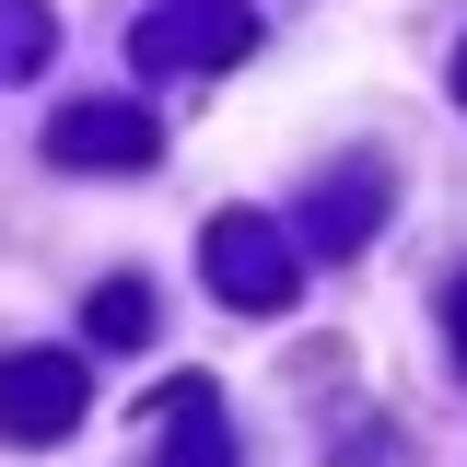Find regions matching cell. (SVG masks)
<instances>
[{
	"label": "cell",
	"instance_id": "cell-8",
	"mask_svg": "<svg viewBox=\"0 0 467 467\" xmlns=\"http://www.w3.org/2000/svg\"><path fill=\"white\" fill-rule=\"evenodd\" d=\"M47 0H0V70H47Z\"/></svg>",
	"mask_w": 467,
	"mask_h": 467
},
{
	"label": "cell",
	"instance_id": "cell-7",
	"mask_svg": "<svg viewBox=\"0 0 467 467\" xmlns=\"http://www.w3.org/2000/svg\"><path fill=\"white\" fill-rule=\"evenodd\" d=\"M94 339H106V350H140V339H152V292H140V281H106V292H94Z\"/></svg>",
	"mask_w": 467,
	"mask_h": 467
},
{
	"label": "cell",
	"instance_id": "cell-5",
	"mask_svg": "<svg viewBox=\"0 0 467 467\" xmlns=\"http://www.w3.org/2000/svg\"><path fill=\"white\" fill-rule=\"evenodd\" d=\"M47 152H58V164H94V175H140V164H152V117H140V106H70L47 129Z\"/></svg>",
	"mask_w": 467,
	"mask_h": 467
},
{
	"label": "cell",
	"instance_id": "cell-1",
	"mask_svg": "<svg viewBox=\"0 0 467 467\" xmlns=\"http://www.w3.org/2000/svg\"><path fill=\"white\" fill-rule=\"evenodd\" d=\"M199 281L223 292L234 316H281L292 292H304V257H292V234L269 211H223V223L199 234Z\"/></svg>",
	"mask_w": 467,
	"mask_h": 467
},
{
	"label": "cell",
	"instance_id": "cell-3",
	"mask_svg": "<svg viewBox=\"0 0 467 467\" xmlns=\"http://www.w3.org/2000/svg\"><path fill=\"white\" fill-rule=\"evenodd\" d=\"M82 420V362L70 350H12L0 362V432L12 444H58Z\"/></svg>",
	"mask_w": 467,
	"mask_h": 467
},
{
	"label": "cell",
	"instance_id": "cell-4",
	"mask_svg": "<svg viewBox=\"0 0 467 467\" xmlns=\"http://www.w3.org/2000/svg\"><path fill=\"white\" fill-rule=\"evenodd\" d=\"M374 223H386V164H327V175H316V199H304L316 257H362Z\"/></svg>",
	"mask_w": 467,
	"mask_h": 467
},
{
	"label": "cell",
	"instance_id": "cell-2",
	"mask_svg": "<svg viewBox=\"0 0 467 467\" xmlns=\"http://www.w3.org/2000/svg\"><path fill=\"white\" fill-rule=\"evenodd\" d=\"M257 47V12L245 0H164L140 24V70H234Z\"/></svg>",
	"mask_w": 467,
	"mask_h": 467
},
{
	"label": "cell",
	"instance_id": "cell-6",
	"mask_svg": "<svg viewBox=\"0 0 467 467\" xmlns=\"http://www.w3.org/2000/svg\"><path fill=\"white\" fill-rule=\"evenodd\" d=\"M211 409H223V398H211V374H187V386H164V398H152V420H164V467H234Z\"/></svg>",
	"mask_w": 467,
	"mask_h": 467
},
{
	"label": "cell",
	"instance_id": "cell-9",
	"mask_svg": "<svg viewBox=\"0 0 467 467\" xmlns=\"http://www.w3.org/2000/svg\"><path fill=\"white\" fill-rule=\"evenodd\" d=\"M444 339H456V374H467V281L444 292Z\"/></svg>",
	"mask_w": 467,
	"mask_h": 467
},
{
	"label": "cell",
	"instance_id": "cell-10",
	"mask_svg": "<svg viewBox=\"0 0 467 467\" xmlns=\"http://www.w3.org/2000/svg\"><path fill=\"white\" fill-rule=\"evenodd\" d=\"M456 106H467V47H456Z\"/></svg>",
	"mask_w": 467,
	"mask_h": 467
}]
</instances>
